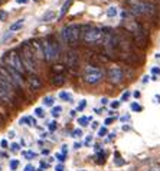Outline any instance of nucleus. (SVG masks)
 Masks as SVG:
<instances>
[{
	"label": "nucleus",
	"instance_id": "f257e3e1",
	"mask_svg": "<svg viewBox=\"0 0 160 171\" xmlns=\"http://www.w3.org/2000/svg\"><path fill=\"white\" fill-rule=\"evenodd\" d=\"M17 53L20 56V60H22V63H23L25 71L28 72V73H30V75H35V72H36V58H35L33 53H32L29 42L22 43L19 50H17Z\"/></svg>",
	"mask_w": 160,
	"mask_h": 171
},
{
	"label": "nucleus",
	"instance_id": "f03ea898",
	"mask_svg": "<svg viewBox=\"0 0 160 171\" xmlns=\"http://www.w3.org/2000/svg\"><path fill=\"white\" fill-rule=\"evenodd\" d=\"M41 43H42V49H43V56H45V60L46 62H51L59 56L61 53V48H59V43L56 42V39L54 36H46V38L41 39Z\"/></svg>",
	"mask_w": 160,
	"mask_h": 171
},
{
	"label": "nucleus",
	"instance_id": "7ed1b4c3",
	"mask_svg": "<svg viewBox=\"0 0 160 171\" xmlns=\"http://www.w3.org/2000/svg\"><path fill=\"white\" fill-rule=\"evenodd\" d=\"M82 36V26L80 25H68L61 30V38L68 45H75Z\"/></svg>",
	"mask_w": 160,
	"mask_h": 171
},
{
	"label": "nucleus",
	"instance_id": "20e7f679",
	"mask_svg": "<svg viewBox=\"0 0 160 171\" xmlns=\"http://www.w3.org/2000/svg\"><path fill=\"white\" fill-rule=\"evenodd\" d=\"M126 4L134 15H154L156 6L153 3H146L141 0H127Z\"/></svg>",
	"mask_w": 160,
	"mask_h": 171
},
{
	"label": "nucleus",
	"instance_id": "39448f33",
	"mask_svg": "<svg viewBox=\"0 0 160 171\" xmlns=\"http://www.w3.org/2000/svg\"><path fill=\"white\" fill-rule=\"evenodd\" d=\"M102 29L94 26H82V39L87 43H101Z\"/></svg>",
	"mask_w": 160,
	"mask_h": 171
},
{
	"label": "nucleus",
	"instance_id": "423d86ee",
	"mask_svg": "<svg viewBox=\"0 0 160 171\" xmlns=\"http://www.w3.org/2000/svg\"><path fill=\"white\" fill-rule=\"evenodd\" d=\"M3 59H4V62H6V66L13 68L15 71L20 72L22 75L26 73L25 68H23V63H22V60H20V56L17 53V50H9L7 53L4 55Z\"/></svg>",
	"mask_w": 160,
	"mask_h": 171
},
{
	"label": "nucleus",
	"instance_id": "0eeeda50",
	"mask_svg": "<svg viewBox=\"0 0 160 171\" xmlns=\"http://www.w3.org/2000/svg\"><path fill=\"white\" fill-rule=\"evenodd\" d=\"M102 76H104L102 71L100 69V68L94 66V65H88V66L85 68V71H84V81L88 85L98 84V82L102 79Z\"/></svg>",
	"mask_w": 160,
	"mask_h": 171
},
{
	"label": "nucleus",
	"instance_id": "6e6552de",
	"mask_svg": "<svg viewBox=\"0 0 160 171\" xmlns=\"http://www.w3.org/2000/svg\"><path fill=\"white\" fill-rule=\"evenodd\" d=\"M15 88H12L10 85L0 78V101L7 105H12L15 102Z\"/></svg>",
	"mask_w": 160,
	"mask_h": 171
},
{
	"label": "nucleus",
	"instance_id": "1a4fd4ad",
	"mask_svg": "<svg viewBox=\"0 0 160 171\" xmlns=\"http://www.w3.org/2000/svg\"><path fill=\"white\" fill-rule=\"evenodd\" d=\"M130 33L133 35V39H134L136 46H139V48H146L149 39H147V35L144 33L143 29L140 27V25L134 23V27L130 29Z\"/></svg>",
	"mask_w": 160,
	"mask_h": 171
},
{
	"label": "nucleus",
	"instance_id": "9d476101",
	"mask_svg": "<svg viewBox=\"0 0 160 171\" xmlns=\"http://www.w3.org/2000/svg\"><path fill=\"white\" fill-rule=\"evenodd\" d=\"M29 45H30V49H32V53H33V56L36 58V60H45L41 39H33V40H30Z\"/></svg>",
	"mask_w": 160,
	"mask_h": 171
},
{
	"label": "nucleus",
	"instance_id": "9b49d317",
	"mask_svg": "<svg viewBox=\"0 0 160 171\" xmlns=\"http://www.w3.org/2000/svg\"><path fill=\"white\" fill-rule=\"evenodd\" d=\"M107 76H108V81L111 84H120L123 81V71L118 66H111L108 68Z\"/></svg>",
	"mask_w": 160,
	"mask_h": 171
},
{
	"label": "nucleus",
	"instance_id": "f8f14e48",
	"mask_svg": "<svg viewBox=\"0 0 160 171\" xmlns=\"http://www.w3.org/2000/svg\"><path fill=\"white\" fill-rule=\"evenodd\" d=\"M28 86H29L30 91H38V89H41L42 88V81H41V78L36 75H30L29 78H28Z\"/></svg>",
	"mask_w": 160,
	"mask_h": 171
},
{
	"label": "nucleus",
	"instance_id": "ddd939ff",
	"mask_svg": "<svg viewBox=\"0 0 160 171\" xmlns=\"http://www.w3.org/2000/svg\"><path fill=\"white\" fill-rule=\"evenodd\" d=\"M65 60H67V65L69 68L76 66V65H78V53H76L75 50H68Z\"/></svg>",
	"mask_w": 160,
	"mask_h": 171
},
{
	"label": "nucleus",
	"instance_id": "4468645a",
	"mask_svg": "<svg viewBox=\"0 0 160 171\" xmlns=\"http://www.w3.org/2000/svg\"><path fill=\"white\" fill-rule=\"evenodd\" d=\"M52 84L55 86H61V85L65 84V75L63 73H56V75L52 76Z\"/></svg>",
	"mask_w": 160,
	"mask_h": 171
},
{
	"label": "nucleus",
	"instance_id": "2eb2a0df",
	"mask_svg": "<svg viewBox=\"0 0 160 171\" xmlns=\"http://www.w3.org/2000/svg\"><path fill=\"white\" fill-rule=\"evenodd\" d=\"M72 2H74V0H67V2L62 4V7H61V12H59V17H63L65 15H67V12L69 10V7H71Z\"/></svg>",
	"mask_w": 160,
	"mask_h": 171
},
{
	"label": "nucleus",
	"instance_id": "dca6fc26",
	"mask_svg": "<svg viewBox=\"0 0 160 171\" xmlns=\"http://www.w3.org/2000/svg\"><path fill=\"white\" fill-rule=\"evenodd\" d=\"M23 25H25V20H23V19H20V20H17L16 23H13V25L10 26V30H12V32L19 30V29H22V27H23Z\"/></svg>",
	"mask_w": 160,
	"mask_h": 171
},
{
	"label": "nucleus",
	"instance_id": "f3484780",
	"mask_svg": "<svg viewBox=\"0 0 160 171\" xmlns=\"http://www.w3.org/2000/svg\"><path fill=\"white\" fill-rule=\"evenodd\" d=\"M63 71H65V66H63V65H61V63H58V65H54V66H52V72H54V75H56V73H63Z\"/></svg>",
	"mask_w": 160,
	"mask_h": 171
},
{
	"label": "nucleus",
	"instance_id": "a211bd4d",
	"mask_svg": "<svg viewBox=\"0 0 160 171\" xmlns=\"http://www.w3.org/2000/svg\"><path fill=\"white\" fill-rule=\"evenodd\" d=\"M54 17H55V13L52 12V10H49V12H46L45 15H43L42 22H49L51 19H54Z\"/></svg>",
	"mask_w": 160,
	"mask_h": 171
},
{
	"label": "nucleus",
	"instance_id": "6ab92c4d",
	"mask_svg": "<svg viewBox=\"0 0 160 171\" xmlns=\"http://www.w3.org/2000/svg\"><path fill=\"white\" fill-rule=\"evenodd\" d=\"M117 7L115 6H111V7H108V10H107V15H108V17H114L117 16Z\"/></svg>",
	"mask_w": 160,
	"mask_h": 171
},
{
	"label": "nucleus",
	"instance_id": "aec40b11",
	"mask_svg": "<svg viewBox=\"0 0 160 171\" xmlns=\"http://www.w3.org/2000/svg\"><path fill=\"white\" fill-rule=\"evenodd\" d=\"M59 96H61V99L67 101V102H71V101H72L71 94H68V92H61V94H59Z\"/></svg>",
	"mask_w": 160,
	"mask_h": 171
},
{
	"label": "nucleus",
	"instance_id": "412c9836",
	"mask_svg": "<svg viewBox=\"0 0 160 171\" xmlns=\"http://www.w3.org/2000/svg\"><path fill=\"white\" fill-rule=\"evenodd\" d=\"M43 104L46 105V106H52L54 105V98L52 96H45L43 98Z\"/></svg>",
	"mask_w": 160,
	"mask_h": 171
},
{
	"label": "nucleus",
	"instance_id": "4be33fe9",
	"mask_svg": "<svg viewBox=\"0 0 160 171\" xmlns=\"http://www.w3.org/2000/svg\"><path fill=\"white\" fill-rule=\"evenodd\" d=\"M88 121H89V118H85V117H81L80 119H78V122H80V125H82V127H87Z\"/></svg>",
	"mask_w": 160,
	"mask_h": 171
},
{
	"label": "nucleus",
	"instance_id": "5701e85b",
	"mask_svg": "<svg viewBox=\"0 0 160 171\" xmlns=\"http://www.w3.org/2000/svg\"><path fill=\"white\" fill-rule=\"evenodd\" d=\"M61 112H62V108H61V106H55V108L52 109V115H54V117H58Z\"/></svg>",
	"mask_w": 160,
	"mask_h": 171
},
{
	"label": "nucleus",
	"instance_id": "b1692460",
	"mask_svg": "<svg viewBox=\"0 0 160 171\" xmlns=\"http://www.w3.org/2000/svg\"><path fill=\"white\" fill-rule=\"evenodd\" d=\"M35 114H36V117H39V118L45 117V112H43L42 108H36V109H35Z\"/></svg>",
	"mask_w": 160,
	"mask_h": 171
},
{
	"label": "nucleus",
	"instance_id": "393cba45",
	"mask_svg": "<svg viewBox=\"0 0 160 171\" xmlns=\"http://www.w3.org/2000/svg\"><path fill=\"white\" fill-rule=\"evenodd\" d=\"M81 135H82V131H81L80 128L72 131V137H74V138H78V137H81Z\"/></svg>",
	"mask_w": 160,
	"mask_h": 171
},
{
	"label": "nucleus",
	"instance_id": "a878e982",
	"mask_svg": "<svg viewBox=\"0 0 160 171\" xmlns=\"http://www.w3.org/2000/svg\"><path fill=\"white\" fill-rule=\"evenodd\" d=\"M17 167H19V161H17V160H12V161H10V168H12V170H16Z\"/></svg>",
	"mask_w": 160,
	"mask_h": 171
},
{
	"label": "nucleus",
	"instance_id": "bb28decb",
	"mask_svg": "<svg viewBox=\"0 0 160 171\" xmlns=\"http://www.w3.org/2000/svg\"><path fill=\"white\" fill-rule=\"evenodd\" d=\"M97 158H98V160H97V163H98V164H102V163H104V158H106V155L102 154V152H100Z\"/></svg>",
	"mask_w": 160,
	"mask_h": 171
},
{
	"label": "nucleus",
	"instance_id": "cd10ccee",
	"mask_svg": "<svg viewBox=\"0 0 160 171\" xmlns=\"http://www.w3.org/2000/svg\"><path fill=\"white\" fill-rule=\"evenodd\" d=\"M98 135H100V137H104V135H107V128H106V127L100 128V131H98Z\"/></svg>",
	"mask_w": 160,
	"mask_h": 171
},
{
	"label": "nucleus",
	"instance_id": "c85d7f7f",
	"mask_svg": "<svg viewBox=\"0 0 160 171\" xmlns=\"http://www.w3.org/2000/svg\"><path fill=\"white\" fill-rule=\"evenodd\" d=\"M85 106H87V101L82 99V101H81V104L78 105V111H82V109H84Z\"/></svg>",
	"mask_w": 160,
	"mask_h": 171
},
{
	"label": "nucleus",
	"instance_id": "c756f323",
	"mask_svg": "<svg viewBox=\"0 0 160 171\" xmlns=\"http://www.w3.org/2000/svg\"><path fill=\"white\" fill-rule=\"evenodd\" d=\"M56 128H58V124H56L55 121H52L51 124H49V131H55Z\"/></svg>",
	"mask_w": 160,
	"mask_h": 171
},
{
	"label": "nucleus",
	"instance_id": "7c9ffc66",
	"mask_svg": "<svg viewBox=\"0 0 160 171\" xmlns=\"http://www.w3.org/2000/svg\"><path fill=\"white\" fill-rule=\"evenodd\" d=\"M131 109H133V111H141V106L134 102V104H131Z\"/></svg>",
	"mask_w": 160,
	"mask_h": 171
},
{
	"label": "nucleus",
	"instance_id": "2f4dec72",
	"mask_svg": "<svg viewBox=\"0 0 160 171\" xmlns=\"http://www.w3.org/2000/svg\"><path fill=\"white\" fill-rule=\"evenodd\" d=\"M118 106H120V101H113L111 102V108L113 109H117Z\"/></svg>",
	"mask_w": 160,
	"mask_h": 171
},
{
	"label": "nucleus",
	"instance_id": "473e14b6",
	"mask_svg": "<svg viewBox=\"0 0 160 171\" xmlns=\"http://www.w3.org/2000/svg\"><path fill=\"white\" fill-rule=\"evenodd\" d=\"M152 73L153 75H160V68H157V66L152 68Z\"/></svg>",
	"mask_w": 160,
	"mask_h": 171
},
{
	"label": "nucleus",
	"instance_id": "72a5a7b5",
	"mask_svg": "<svg viewBox=\"0 0 160 171\" xmlns=\"http://www.w3.org/2000/svg\"><path fill=\"white\" fill-rule=\"evenodd\" d=\"M6 17H7V13L3 12V10H0V20H4Z\"/></svg>",
	"mask_w": 160,
	"mask_h": 171
},
{
	"label": "nucleus",
	"instance_id": "f704fd0d",
	"mask_svg": "<svg viewBox=\"0 0 160 171\" xmlns=\"http://www.w3.org/2000/svg\"><path fill=\"white\" fill-rule=\"evenodd\" d=\"M23 155H25L26 158H33V157H35V152H23Z\"/></svg>",
	"mask_w": 160,
	"mask_h": 171
},
{
	"label": "nucleus",
	"instance_id": "c9c22d12",
	"mask_svg": "<svg viewBox=\"0 0 160 171\" xmlns=\"http://www.w3.org/2000/svg\"><path fill=\"white\" fill-rule=\"evenodd\" d=\"M10 148H12V151H19L20 145H19V144H12V147H10Z\"/></svg>",
	"mask_w": 160,
	"mask_h": 171
},
{
	"label": "nucleus",
	"instance_id": "e433bc0d",
	"mask_svg": "<svg viewBox=\"0 0 160 171\" xmlns=\"http://www.w3.org/2000/svg\"><path fill=\"white\" fill-rule=\"evenodd\" d=\"M56 158L59 161H65V154H56Z\"/></svg>",
	"mask_w": 160,
	"mask_h": 171
},
{
	"label": "nucleus",
	"instance_id": "4c0bfd02",
	"mask_svg": "<svg viewBox=\"0 0 160 171\" xmlns=\"http://www.w3.org/2000/svg\"><path fill=\"white\" fill-rule=\"evenodd\" d=\"M91 141H93V137L89 135V137H87V140H85V145H89V144H91Z\"/></svg>",
	"mask_w": 160,
	"mask_h": 171
},
{
	"label": "nucleus",
	"instance_id": "58836bf2",
	"mask_svg": "<svg viewBox=\"0 0 160 171\" xmlns=\"http://www.w3.org/2000/svg\"><path fill=\"white\" fill-rule=\"evenodd\" d=\"M25 171H35V167L29 164V165H26V167H25Z\"/></svg>",
	"mask_w": 160,
	"mask_h": 171
},
{
	"label": "nucleus",
	"instance_id": "ea45409f",
	"mask_svg": "<svg viewBox=\"0 0 160 171\" xmlns=\"http://www.w3.org/2000/svg\"><path fill=\"white\" fill-rule=\"evenodd\" d=\"M149 171H160V165H153V167H150Z\"/></svg>",
	"mask_w": 160,
	"mask_h": 171
},
{
	"label": "nucleus",
	"instance_id": "a19ab883",
	"mask_svg": "<svg viewBox=\"0 0 160 171\" xmlns=\"http://www.w3.org/2000/svg\"><path fill=\"white\" fill-rule=\"evenodd\" d=\"M128 119H130V117H128V115H123L121 117V121L124 122V121H128Z\"/></svg>",
	"mask_w": 160,
	"mask_h": 171
},
{
	"label": "nucleus",
	"instance_id": "79ce46f5",
	"mask_svg": "<svg viewBox=\"0 0 160 171\" xmlns=\"http://www.w3.org/2000/svg\"><path fill=\"white\" fill-rule=\"evenodd\" d=\"M0 145L3 147V148H6V147H7V141H6V140H3V141L0 142Z\"/></svg>",
	"mask_w": 160,
	"mask_h": 171
},
{
	"label": "nucleus",
	"instance_id": "37998d69",
	"mask_svg": "<svg viewBox=\"0 0 160 171\" xmlns=\"http://www.w3.org/2000/svg\"><path fill=\"white\" fill-rule=\"evenodd\" d=\"M128 96H130V94H128V92H124V94H123V99H128Z\"/></svg>",
	"mask_w": 160,
	"mask_h": 171
},
{
	"label": "nucleus",
	"instance_id": "c03bdc74",
	"mask_svg": "<svg viewBox=\"0 0 160 171\" xmlns=\"http://www.w3.org/2000/svg\"><path fill=\"white\" fill-rule=\"evenodd\" d=\"M115 164H117V165H123V164H124V161H121V158H118L117 161H115Z\"/></svg>",
	"mask_w": 160,
	"mask_h": 171
},
{
	"label": "nucleus",
	"instance_id": "a18cd8bd",
	"mask_svg": "<svg viewBox=\"0 0 160 171\" xmlns=\"http://www.w3.org/2000/svg\"><path fill=\"white\" fill-rule=\"evenodd\" d=\"M16 3H19V4H25V3H28V0H16Z\"/></svg>",
	"mask_w": 160,
	"mask_h": 171
},
{
	"label": "nucleus",
	"instance_id": "49530a36",
	"mask_svg": "<svg viewBox=\"0 0 160 171\" xmlns=\"http://www.w3.org/2000/svg\"><path fill=\"white\" fill-rule=\"evenodd\" d=\"M107 102H108V99H107V98H102V99H101V104L102 105H106Z\"/></svg>",
	"mask_w": 160,
	"mask_h": 171
},
{
	"label": "nucleus",
	"instance_id": "de8ad7c7",
	"mask_svg": "<svg viewBox=\"0 0 160 171\" xmlns=\"http://www.w3.org/2000/svg\"><path fill=\"white\" fill-rule=\"evenodd\" d=\"M113 122V118H107L106 119V124H111Z\"/></svg>",
	"mask_w": 160,
	"mask_h": 171
},
{
	"label": "nucleus",
	"instance_id": "09e8293b",
	"mask_svg": "<svg viewBox=\"0 0 160 171\" xmlns=\"http://www.w3.org/2000/svg\"><path fill=\"white\" fill-rule=\"evenodd\" d=\"M56 171H63V167L62 165H58V167H56Z\"/></svg>",
	"mask_w": 160,
	"mask_h": 171
},
{
	"label": "nucleus",
	"instance_id": "8fccbe9b",
	"mask_svg": "<svg viewBox=\"0 0 160 171\" xmlns=\"http://www.w3.org/2000/svg\"><path fill=\"white\" fill-rule=\"evenodd\" d=\"M74 147H75L76 150H78V148H81V144H80V142H75V145H74Z\"/></svg>",
	"mask_w": 160,
	"mask_h": 171
},
{
	"label": "nucleus",
	"instance_id": "3c124183",
	"mask_svg": "<svg viewBox=\"0 0 160 171\" xmlns=\"http://www.w3.org/2000/svg\"><path fill=\"white\" fill-rule=\"evenodd\" d=\"M134 96H136V98H140V92H139V91H136V92H134Z\"/></svg>",
	"mask_w": 160,
	"mask_h": 171
},
{
	"label": "nucleus",
	"instance_id": "603ef678",
	"mask_svg": "<svg viewBox=\"0 0 160 171\" xmlns=\"http://www.w3.org/2000/svg\"><path fill=\"white\" fill-rule=\"evenodd\" d=\"M91 127H93V128H97L98 124H97V122H93V125H91Z\"/></svg>",
	"mask_w": 160,
	"mask_h": 171
},
{
	"label": "nucleus",
	"instance_id": "864d4df0",
	"mask_svg": "<svg viewBox=\"0 0 160 171\" xmlns=\"http://www.w3.org/2000/svg\"><path fill=\"white\" fill-rule=\"evenodd\" d=\"M156 101H159V104H160V95H156Z\"/></svg>",
	"mask_w": 160,
	"mask_h": 171
},
{
	"label": "nucleus",
	"instance_id": "5fc2aeb1",
	"mask_svg": "<svg viewBox=\"0 0 160 171\" xmlns=\"http://www.w3.org/2000/svg\"><path fill=\"white\" fill-rule=\"evenodd\" d=\"M38 171H43V170H38Z\"/></svg>",
	"mask_w": 160,
	"mask_h": 171
},
{
	"label": "nucleus",
	"instance_id": "6e6d98bb",
	"mask_svg": "<svg viewBox=\"0 0 160 171\" xmlns=\"http://www.w3.org/2000/svg\"><path fill=\"white\" fill-rule=\"evenodd\" d=\"M80 171H85V170H80Z\"/></svg>",
	"mask_w": 160,
	"mask_h": 171
}]
</instances>
